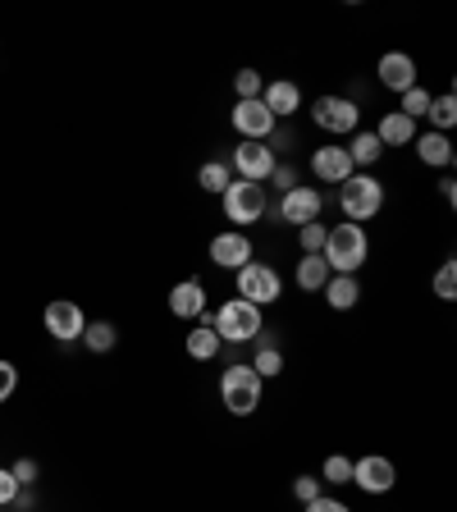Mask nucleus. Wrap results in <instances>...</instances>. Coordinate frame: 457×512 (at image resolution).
<instances>
[{"label": "nucleus", "mask_w": 457, "mask_h": 512, "mask_svg": "<svg viewBox=\"0 0 457 512\" xmlns=\"http://www.w3.org/2000/svg\"><path fill=\"white\" fill-rule=\"evenodd\" d=\"M320 256H325V266L334 270V275H362L366 256H371V238H366V224H330L325 229V247H320Z\"/></svg>", "instance_id": "1"}, {"label": "nucleus", "mask_w": 457, "mask_h": 512, "mask_svg": "<svg viewBox=\"0 0 457 512\" xmlns=\"http://www.w3.org/2000/svg\"><path fill=\"white\" fill-rule=\"evenodd\" d=\"M220 403L229 416H252L256 407L266 403V380L247 362H229L220 371Z\"/></svg>", "instance_id": "2"}, {"label": "nucleus", "mask_w": 457, "mask_h": 512, "mask_svg": "<svg viewBox=\"0 0 457 512\" xmlns=\"http://www.w3.org/2000/svg\"><path fill=\"white\" fill-rule=\"evenodd\" d=\"M206 320H211V330L220 334V343H252L256 334L266 330V311L243 298H224L215 311H206Z\"/></svg>", "instance_id": "3"}, {"label": "nucleus", "mask_w": 457, "mask_h": 512, "mask_svg": "<svg viewBox=\"0 0 457 512\" xmlns=\"http://www.w3.org/2000/svg\"><path fill=\"white\" fill-rule=\"evenodd\" d=\"M220 211H224V220L234 224V229H252V224H261L270 215V192H266V183H243V179H234L229 188L220 192Z\"/></svg>", "instance_id": "4"}, {"label": "nucleus", "mask_w": 457, "mask_h": 512, "mask_svg": "<svg viewBox=\"0 0 457 512\" xmlns=\"http://www.w3.org/2000/svg\"><path fill=\"white\" fill-rule=\"evenodd\" d=\"M339 211H343V220H352V224L375 220V215L384 211V179L357 170L348 183H339Z\"/></svg>", "instance_id": "5"}, {"label": "nucleus", "mask_w": 457, "mask_h": 512, "mask_svg": "<svg viewBox=\"0 0 457 512\" xmlns=\"http://www.w3.org/2000/svg\"><path fill=\"white\" fill-rule=\"evenodd\" d=\"M234 293L243 302H252V307L266 311L284 298V279H279V270L266 266V261H247L243 270H234Z\"/></svg>", "instance_id": "6"}, {"label": "nucleus", "mask_w": 457, "mask_h": 512, "mask_svg": "<svg viewBox=\"0 0 457 512\" xmlns=\"http://www.w3.org/2000/svg\"><path fill=\"white\" fill-rule=\"evenodd\" d=\"M311 119H316V128L330 133V138H352V133L362 128V106L343 92H325V96H316Z\"/></svg>", "instance_id": "7"}, {"label": "nucleus", "mask_w": 457, "mask_h": 512, "mask_svg": "<svg viewBox=\"0 0 457 512\" xmlns=\"http://www.w3.org/2000/svg\"><path fill=\"white\" fill-rule=\"evenodd\" d=\"M320 211H325V192L311 188V183H298V188H288L284 197L275 202V220L288 224V229H302V224L320 220Z\"/></svg>", "instance_id": "8"}, {"label": "nucleus", "mask_w": 457, "mask_h": 512, "mask_svg": "<svg viewBox=\"0 0 457 512\" xmlns=\"http://www.w3.org/2000/svg\"><path fill=\"white\" fill-rule=\"evenodd\" d=\"M352 485L371 499H384V494H394L398 485V467L394 458H384V453H366V458H352Z\"/></svg>", "instance_id": "9"}, {"label": "nucleus", "mask_w": 457, "mask_h": 512, "mask_svg": "<svg viewBox=\"0 0 457 512\" xmlns=\"http://www.w3.org/2000/svg\"><path fill=\"white\" fill-rule=\"evenodd\" d=\"M275 165H279V156L266 147V142H238V147L229 151V170H234V179H243V183H266Z\"/></svg>", "instance_id": "10"}, {"label": "nucleus", "mask_w": 457, "mask_h": 512, "mask_svg": "<svg viewBox=\"0 0 457 512\" xmlns=\"http://www.w3.org/2000/svg\"><path fill=\"white\" fill-rule=\"evenodd\" d=\"M42 325H46V334H51L55 343H78V339H83V330H87V316H83V307H78V302L55 298V302H46Z\"/></svg>", "instance_id": "11"}, {"label": "nucleus", "mask_w": 457, "mask_h": 512, "mask_svg": "<svg viewBox=\"0 0 457 512\" xmlns=\"http://www.w3.org/2000/svg\"><path fill=\"white\" fill-rule=\"evenodd\" d=\"M229 124H234L238 142H266L270 133H275V115H270L261 101H234V110H229Z\"/></svg>", "instance_id": "12"}, {"label": "nucleus", "mask_w": 457, "mask_h": 512, "mask_svg": "<svg viewBox=\"0 0 457 512\" xmlns=\"http://www.w3.org/2000/svg\"><path fill=\"white\" fill-rule=\"evenodd\" d=\"M247 261H256V243L243 229H224V234L211 238V266L220 270H243Z\"/></svg>", "instance_id": "13"}, {"label": "nucleus", "mask_w": 457, "mask_h": 512, "mask_svg": "<svg viewBox=\"0 0 457 512\" xmlns=\"http://www.w3.org/2000/svg\"><path fill=\"white\" fill-rule=\"evenodd\" d=\"M211 311V293H206V284L202 279H179V284L170 288V316L174 320H197Z\"/></svg>", "instance_id": "14"}, {"label": "nucleus", "mask_w": 457, "mask_h": 512, "mask_svg": "<svg viewBox=\"0 0 457 512\" xmlns=\"http://www.w3.org/2000/svg\"><path fill=\"white\" fill-rule=\"evenodd\" d=\"M311 174H316L320 183H348L357 170H352V160H348V147H343V142H330V147L311 151Z\"/></svg>", "instance_id": "15"}, {"label": "nucleus", "mask_w": 457, "mask_h": 512, "mask_svg": "<svg viewBox=\"0 0 457 512\" xmlns=\"http://www.w3.org/2000/svg\"><path fill=\"white\" fill-rule=\"evenodd\" d=\"M375 78H380V87L403 96L407 87H416V60L407 51H384L380 64H375Z\"/></svg>", "instance_id": "16"}, {"label": "nucleus", "mask_w": 457, "mask_h": 512, "mask_svg": "<svg viewBox=\"0 0 457 512\" xmlns=\"http://www.w3.org/2000/svg\"><path fill=\"white\" fill-rule=\"evenodd\" d=\"M261 106L275 115V124H288V119L302 110V87L293 83V78H275V83H266V92H261Z\"/></svg>", "instance_id": "17"}, {"label": "nucleus", "mask_w": 457, "mask_h": 512, "mask_svg": "<svg viewBox=\"0 0 457 512\" xmlns=\"http://www.w3.org/2000/svg\"><path fill=\"white\" fill-rule=\"evenodd\" d=\"M247 366H252L261 380H279V375H284V348H279V339L270 330H261L252 339V357H247Z\"/></svg>", "instance_id": "18"}, {"label": "nucleus", "mask_w": 457, "mask_h": 512, "mask_svg": "<svg viewBox=\"0 0 457 512\" xmlns=\"http://www.w3.org/2000/svg\"><path fill=\"white\" fill-rule=\"evenodd\" d=\"M416 156H421V165H430V170H453V142H448V133H435V128H426V133H416Z\"/></svg>", "instance_id": "19"}, {"label": "nucleus", "mask_w": 457, "mask_h": 512, "mask_svg": "<svg viewBox=\"0 0 457 512\" xmlns=\"http://www.w3.org/2000/svg\"><path fill=\"white\" fill-rule=\"evenodd\" d=\"M371 133H375V138H380V147L389 151V147H412V142H416V133H421V128H416L412 119L403 115V110H384V115H380V124H375Z\"/></svg>", "instance_id": "20"}, {"label": "nucleus", "mask_w": 457, "mask_h": 512, "mask_svg": "<svg viewBox=\"0 0 457 512\" xmlns=\"http://www.w3.org/2000/svg\"><path fill=\"white\" fill-rule=\"evenodd\" d=\"M343 147H348L352 170H362V174H371L375 165L384 160V147H380V138H375L371 128H357V133H352V138L343 142Z\"/></svg>", "instance_id": "21"}, {"label": "nucleus", "mask_w": 457, "mask_h": 512, "mask_svg": "<svg viewBox=\"0 0 457 512\" xmlns=\"http://www.w3.org/2000/svg\"><path fill=\"white\" fill-rule=\"evenodd\" d=\"M183 352H188L192 362H215V357H220L224 352V343H220V334L211 330V320H197V325H192L188 330V339H183Z\"/></svg>", "instance_id": "22"}, {"label": "nucleus", "mask_w": 457, "mask_h": 512, "mask_svg": "<svg viewBox=\"0 0 457 512\" xmlns=\"http://www.w3.org/2000/svg\"><path fill=\"white\" fill-rule=\"evenodd\" d=\"M320 298L330 302V311H352L357 302H362V279L357 275H330V284H325Z\"/></svg>", "instance_id": "23"}, {"label": "nucleus", "mask_w": 457, "mask_h": 512, "mask_svg": "<svg viewBox=\"0 0 457 512\" xmlns=\"http://www.w3.org/2000/svg\"><path fill=\"white\" fill-rule=\"evenodd\" d=\"M330 275L334 270L325 266V256H298V266H293V284H298L302 293H325Z\"/></svg>", "instance_id": "24"}, {"label": "nucleus", "mask_w": 457, "mask_h": 512, "mask_svg": "<svg viewBox=\"0 0 457 512\" xmlns=\"http://www.w3.org/2000/svg\"><path fill=\"white\" fill-rule=\"evenodd\" d=\"M83 343L87 352H96V357H101V352H115V343H119V330L115 325H110V320H87V330H83Z\"/></svg>", "instance_id": "25"}, {"label": "nucleus", "mask_w": 457, "mask_h": 512, "mask_svg": "<svg viewBox=\"0 0 457 512\" xmlns=\"http://www.w3.org/2000/svg\"><path fill=\"white\" fill-rule=\"evenodd\" d=\"M229 183H234V170H229V160H206L202 170H197V188L211 192V197H220Z\"/></svg>", "instance_id": "26"}, {"label": "nucleus", "mask_w": 457, "mask_h": 512, "mask_svg": "<svg viewBox=\"0 0 457 512\" xmlns=\"http://www.w3.org/2000/svg\"><path fill=\"white\" fill-rule=\"evenodd\" d=\"M426 119H430V128H435V133H448V128L457 124V101H453V92H439V96H430V110H426Z\"/></svg>", "instance_id": "27"}, {"label": "nucleus", "mask_w": 457, "mask_h": 512, "mask_svg": "<svg viewBox=\"0 0 457 512\" xmlns=\"http://www.w3.org/2000/svg\"><path fill=\"white\" fill-rule=\"evenodd\" d=\"M320 485H352V458L348 453H330L320 462Z\"/></svg>", "instance_id": "28"}, {"label": "nucleus", "mask_w": 457, "mask_h": 512, "mask_svg": "<svg viewBox=\"0 0 457 512\" xmlns=\"http://www.w3.org/2000/svg\"><path fill=\"white\" fill-rule=\"evenodd\" d=\"M398 110H403V115L412 119V124H416V119H426V110H430V92H426L421 83L407 87V92L398 96Z\"/></svg>", "instance_id": "29"}, {"label": "nucleus", "mask_w": 457, "mask_h": 512, "mask_svg": "<svg viewBox=\"0 0 457 512\" xmlns=\"http://www.w3.org/2000/svg\"><path fill=\"white\" fill-rule=\"evenodd\" d=\"M430 288H435V298H439V302H453V298H457V261H453V256H448L444 266L435 270Z\"/></svg>", "instance_id": "30"}, {"label": "nucleus", "mask_w": 457, "mask_h": 512, "mask_svg": "<svg viewBox=\"0 0 457 512\" xmlns=\"http://www.w3.org/2000/svg\"><path fill=\"white\" fill-rule=\"evenodd\" d=\"M261 92H266V78L256 74V69H238L234 74V96L238 101H261Z\"/></svg>", "instance_id": "31"}, {"label": "nucleus", "mask_w": 457, "mask_h": 512, "mask_svg": "<svg viewBox=\"0 0 457 512\" xmlns=\"http://www.w3.org/2000/svg\"><path fill=\"white\" fill-rule=\"evenodd\" d=\"M325 229H330L325 220L302 224V229H298V247H302V256H320V247H325Z\"/></svg>", "instance_id": "32"}, {"label": "nucleus", "mask_w": 457, "mask_h": 512, "mask_svg": "<svg viewBox=\"0 0 457 512\" xmlns=\"http://www.w3.org/2000/svg\"><path fill=\"white\" fill-rule=\"evenodd\" d=\"M266 183H275V188H279V197H284V192L288 188H298V165H288V160H279V165H275V170H270V179Z\"/></svg>", "instance_id": "33"}, {"label": "nucleus", "mask_w": 457, "mask_h": 512, "mask_svg": "<svg viewBox=\"0 0 457 512\" xmlns=\"http://www.w3.org/2000/svg\"><path fill=\"white\" fill-rule=\"evenodd\" d=\"M14 389H19V366L0 357V403H10Z\"/></svg>", "instance_id": "34"}, {"label": "nucleus", "mask_w": 457, "mask_h": 512, "mask_svg": "<svg viewBox=\"0 0 457 512\" xmlns=\"http://www.w3.org/2000/svg\"><path fill=\"white\" fill-rule=\"evenodd\" d=\"M320 494H325L320 490V476H298L293 480V499L298 503H311V499H320Z\"/></svg>", "instance_id": "35"}, {"label": "nucleus", "mask_w": 457, "mask_h": 512, "mask_svg": "<svg viewBox=\"0 0 457 512\" xmlns=\"http://www.w3.org/2000/svg\"><path fill=\"white\" fill-rule=\"evenodd\" d=\"M23 494V485L10 476V467H0V508H14V499Z\"/></svg>", "instance_id": "36"}, {"label": "nucleus", "mask_w": 457, "mask_h": 512, "mask_svg": "<svg viewBox=\"0 0 457 512\" xmlns=\"http://www.w3.org/2000/svg\"><path fill=\"white\" fill-rule=\"evenodd\" d=\"M302 512H352V508L343 499H334V494H320V499L302 503Z\"/></svg>", "instance_id": "37"}, {"label": "nucleus", "mask_w": 457, "mask_h": 512, "mask_svg": "<svg viewBox=\"0 0 457 512\" xmlns=\"http://www.w3.org/2000/svg\"><path fill=\"white\" fill-rule=\"evenodd\" d=\"M37 471H42V467H37V462H32V458H19V462H14V467H10V476L19 480V485H32V480H37Z\"/></svg>", "instance_id": "38"}, {"label": "nucleus", "mask_w": 457, "mask_h": 512, "mask_svg": "<svg viewBox=\"0 0 457 512\" xmlns=\"http://www.w3.org/2000/svg\"><path fill=\"white\" fill-rule=\"evenodd\" d=\"M439 197H444L448 206L457 202V179H453V174H444V179H439Z\"/></svg>", "instance_id": "39"}]
</instances>
